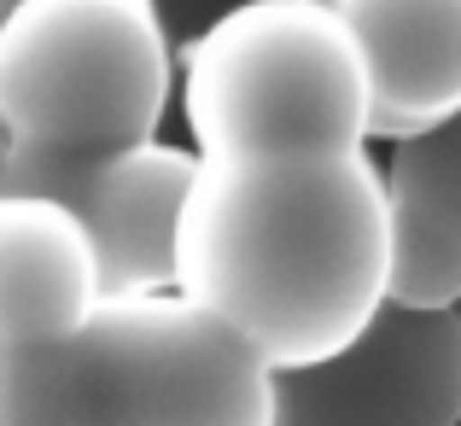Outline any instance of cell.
<instances>
[{
	"label": "cell",
	"instance_id": "cell-2",
	"mask_svg": "<svg viewBox=\"0 0 461 426\" xmlns=\"http://www.w3.org/2000/svg\"><path fill=\"white\" fill-rule=\"evenodd\" d=\"M193 152L339 158L368 146V70L333 0H234L176 47Z\"/></svg>",
	"mask_w": 461,
	"mask_h": 426
},
{
	"label": "cell",
	"instance_id": "cell-4",
	"mask_svg": "<svg viewBox=\"0 0 461 426\" xmlns=\"http://www.w3.org/2000/svg\"><path fill=\"white\" fill-rule=\"evenodd\" d=\"M53 357L70 426H275V368L176 286L100 298Z\"/></svg>",
	"mask_w": 461,
	"mask_h": 426
},
{
	"label": "cell",
	"instance_id": "cell-3",
	"mask_svg": "<svg viewBox=\"0 0 461 426\" xmlns=\"http://www.w3.org/2000/svg\"><path fill=\"white\" fill-rule=\"evenodd\" d=\"M176 105L158 0H12L0 12V181L152 140Z\"/></svg>",
	"mask_w": 461,
	"mask_h": 426
},
{
	"label": "cell",
	"instance_id": "cell-6",
	"mask_svg": "<svg viewBox=\"0 0 461 426\" xmlns=\"http://www.w3.org/2000/svg\"><path fill=\"white\" fill-rule=\"evenodd\" d=\"M187 169H193L187 140L152 135L100 158L30 169V176L0 181V187H30L65 204L94 246L100 298H129V292L169 286V228H176Z\"/></svg>",
	"mask_w": 461,
	"mask_h": 426
},
{
	"label": "cell",
	"instance_id": "cell-9",
	"mask_svg": "<svg viewBox=\"0 0 461 426\" xmlns=\"http://www.w3.org/2000/svg\"><path fill=\"white\" fill-rule=\"evenodd\" d=\"M100 304L82 222L59 199L0 187V350L59 345Z\"/></svg>",
	"mask_w": 461,
	"mask_h": 426
},
{
	"label": "cell",
	"instance_id": "cell-5",
	"mask_svg": "<svg viewBox=\"0 0 461 426\" xmlns=\"http://www.w3.org/2000/svg\"><path fill=\"white\" fill-rule=\"evenodd\" d=\"M275 426H461V310L380 304L333 357L275 374Z\"/></svg>",
	"mask_w": 461,
	"mask_h": 426
},
{
	"label": "cell",
	"instance_id": "cell-7",
	"mask_svg": "<svg viewBox=\"0 0 461 426\" xmlns=\"http://www.w3.org/2000/svg\"><path fill=\"white\" fill-rule=\"evenodd\" d=\"M368 70V140L450 129L461 112V0H333Z\"/></svg>",
	"mask_w": 461,
	"mask_h": 426
},
{
	"label": "cell",
	"instance_id": "cell-1",
	"mask_svg": "<svg viewBox=\"0 0 461 426\" xmlns=\"http://www.w3.org/2000/svg\"><path fill=\"white\" fill-rule=\"evenodd\" d=\"M169 286L222 315L275 374L333 357L385 304L380 158L193 152Z\"/></svg>",
	"mask_w": 461,
	"mask_h": 426
},
{
	"label": "cell",
	"instance_id": "cell-11",
	"mask_svg": "<svg viewBox=\"0 0 461 426\" xmlns=\"http://www.w3.org/2000/svg\"><path fill=\"white\" fill-rule=\"evenodd\" d=\"M6 6H12V0H0V12H6Z\"/></svg>",
	"mask_w": 461,
	"mask_h": 426
},
{
	"label": "cell",
	"instance_id": "cell-8",
	"mask_svg": "<svg viewBox=\"0 0 461 426\" xmlns=\"http://www.w3.org/2000/svg\"><path fill=\"white\" fill-rule=\"evenodd\" d=\"M456 123L392 140L380 164L385 199V304L456 310L461 304V176Z\"/></svg>",
	"mask_w": 461,
	"mask_h": 426
},
{
	"label": "cell",
	"instance_id": "cell-10",
	"mask_svg": "<svg viewBox=\"0 0 461 426\" xmlns=\"http://www.w3.org/2000/svg\"><path fill=\"white\" fill-rule=\"evenodd\" d=\"M0 426H70L53 345L0 350Z\"/></svg>",
	"mask_w": 461,
	"mask_h": 426
}]
</instances>
